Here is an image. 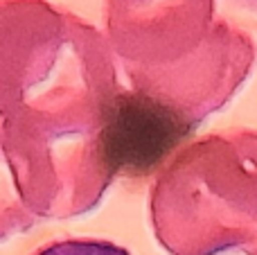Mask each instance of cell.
I'll use <instances>...</instances> for the list:
<instances>
[{
	"label": "cell",
	"mask_w": 257,
	"mask_h": 255,
	"mask_svg": "<svg viewBox=\"0 0 257 255\" xmlns=\"http://www.w3.org/2000/svg\"><path fill=\"white\" fill-rule=\"evenodd\" d=\"M120 99L93 23L48 0H0V117H113Z\"/></svg>",
	"instance_id": "1"
},
{
	"label": "cell",
	"mask_w": 257,
	"mask_h": 255,
	"mask_svg": "<svg viewBox=\"0 0 257 255\" xmlns=\"http://www.w3.org/2000/svg\"><path fill=\"white\" fill-rule=\"evenodd\" d=\"M149 219L169 255L257 237V129L205 134L176 149L151 183Z\"/></svg>",
	"instance_id": "2"
},
{
	"label": "cell",
	"mask_w": 257,
	"mask_h": 255,
	"mask_svg": "<svg viewBox=\"0 0 257 255\" xmlns=\"http://www.w3.org/2000/svg\"><path fill=\"white\" fill-rule=\"evenodd\" d=\"M113 117H0L5 154L36 219H75L102 203L117 176Z\"/></svg>",
	"instance_id": "3"
},
{
	"label": "cell",
	"mask_w": 257,
	"mask_h": 255,
	"mask_svg": "<svg viewBox=\"0 0 257 255\" xmlns=\"http://www.w3.org/2000/svg\"><path fill=\"white\" fill-rule=\"evenodd\" d=\"M257 57L253 36L219 18L203 50L158 75L128 79L131 93L181 129H194L221 111L250 77Z\"/></svg>",
	"instance_id": "4"
},
{
	"label": "cell",
	"mask_w": 257,
	"mask_h": 255,
	"mask_svg": "<svg viewBox=\"0 0 257 255\" xmlns=\"http://www.w3.org/2000/svg\"><path fill=\"white\" fill-rule=\"evenodd\" d=\"M104 39L126 79L194 57L217 30V0H104Z\"/></svg>",
	"instance_id": "5"
},
{
	"label": "cell",
	"mask_w": 257,
	"mask_h": 255,
	"mask_svg": "<svg viewBox=\"0 0 257 255\" xmlns=\"http://www.w3.org/2000/svg\"><path fill=\"white\" fill-rule=\"evenodd\" d=\"M36 221L39 219L30 212V208L25 206L16 188L12 165L7 161V154H5L3 122H0V242L30 230Z\"/></svg>",
	"instance_id": "6"
},
{
	"label": "cell",
	"mask_w": 257,
	"mask_h": 255,
	"mask_svg": "<svg viewBox=\"0 0 257 255\" xmlns=\"http://www.w3.org/2000/svg\"><path fill=\"white\" fill-rule=\"evenodd\" d=\"M32 255H131L124 246H117L108 239L93 237H66L43 244Z\"/></svg>",
	"instance_id": "7"
},
{
	"label": "cell",
	"mask_w": 257,
	"mask_h": 255,
	"mask_svg": "<svg viewBox=\"0 0 257 255\" xmlns=\"http://www.w3.org/2000/svg\"><path fill=\"white\" fill-rule=\"evenodd\" d=\"M196 255H257V237L223 242L212 248H205V251H201Z\"/></svg>",
	"instance_id": "8"
}]
</instances>
